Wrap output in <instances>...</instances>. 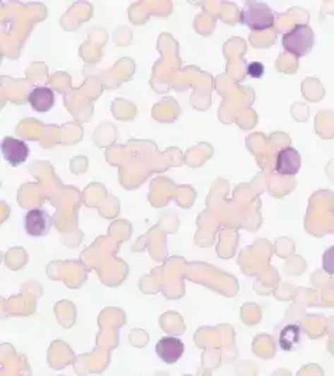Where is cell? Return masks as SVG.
<instances>
[{
	"mask_svg": "<svg viewBox=\"0 0 334 376\" xmlns=\"http://www.w3.org/2000/svg\"><path fill=\"white\" fill-rule=\"evenodd\" d=\"M155 351L166 364H176L184 354V343L177 337H163L157 341Z\"/></svg>",
	"mask_w": 334,
	"mask_h": 376,
	"instance_id": "obj_4",
	"label": "cell"
},
{
	"mask_svg": "<svg viewBox=\"0 0 334 376\" xmlns=\"http://www.w3.org/2000/svg\"><path fill=\"white\" fill-rule=\"evenodd\" d=\"M322 267L328 274L334 276V245L325 251L322 257Z\"/></svg>",
	"mask_w": 334,
	"mask_h": 376,
	"instance_id": "obj_9",
	"label": "cell"
},
{
	"mask_svg": "<svg viewBox=\"0 0 334 376\" xmlns=\"http://www.w3.org/2000/svg\"><path fill=\"white\" fill-rule=\"evenodd\" d=\"M263 64L262 63H256V61H254V63H251L249 66H248V74L251 75V77H254V78H259V77H262V74H263Z\"/></svg>",
	"mask_w": 334,
	"mask_h": 376,
	"instance_id": "obj_10",
	"label": "cell"
},
{
	"mask_svg": "<svg viewBox=\"0 0 334 376\" xmlns=\"http://www.w3.org/2000/svg\"><path fill=\"white\" fill-rule=\"evenodd\" d=\"M282 44L288 54L302 57L309 54L315 47L314 30L306 24H297L283 35Z\"/></svg>",
	"mask_w": 334,
	"mask_h": 376,
	"instance_id": "obj_2",
	"label": "cell"
},
{
	"mask_svg": "<svg viewBox=\"0 0 334 376\" xmlns=\"http://www.w3.org/2000/svg\"><path fill=\"white\" fill-rule=\"evenodd\" d=\"M299 327L295 325H288L286 326L282 333H280V347L285 351H291L294 347L299 343Z\"/></svg>",
	"mask_w": 334,
	"mask_h": 376,
	"instance_id": "obj_8",
	"label": "cell"
},
{
	"mask_svg": "<svg viewBox=\"0 0 334 376\" xmlns=\"http://www.w3.org/2000/svg\"><path fill=\"white\" fill-rule=\"evenodd\" d=\"M301 169V155L294 148H285L276 157L275 170L282 176H295Z\"/></svg>",
	"mask_w": 334,
	"mask_h": 376,
	"instance_id": "obj_6",
	"label": "cell"
},
{
	"mask_svg": "<svg viewBox=\"0 0 334 376\" xmlns=\"http://www.w3.org/2000/svg\"><path fill=\"white\" fill-rule=\"evenodd\" d=\"M1 154L6 162H8L11 166H18L27 161L30 155V148L23 140L6 137L1 141Z\"/></svg>",
	"mask_w": 334,
	"mask_h": 376,
	"instance_id": "obj_5",
	"label": "cell"
},
{
	"mask_svg": "<svg viewBox=\"0 0 334 376\" xmlns=\"http://www.w3.org/2000/svg\"><path fill=\"white\" fill-rule=\"evenodd\" d=\"M241 24L246 25L252 31H265L273 27L275 13L262 1H248L241 10Z\"/></svg>",
	"mask_w": 334,
	"mask_h": 376,
	"instance_id": "obj_1",
	"label": "cell"
},
{
	"mask_svg": "<svg viewBox=\"0 0 334 376\" xmlns=\"http://www.w3.org/2000/svg\"><path fill=\"white\" fill-rule=\"evenodd\" d=\"M31 108L40 113H47L54 107V92L48 87H38L28 97Z\"/></svg>",
	"mask_w": 334,
	"mask_h": 376,
	"instance_id": "obj_7",
	"label": "cell"
},
{
	"mask_svg": "<svg viewBox=\"0 0 334 376\" xmlns=\"http://www.w3.org/2000/svg\"><path fill=\"white\" fill-rule=\"evenodd\" d=\"M25 230L32 237H44L50 231L52 217L47 211L41 208H34L27 212L24 220Z\"/></svg>",
	"mask_w": 334,
	"mask_h": 376,
	"instance_id": "obj_3",
	"label": "cell"
}]
</instances>
